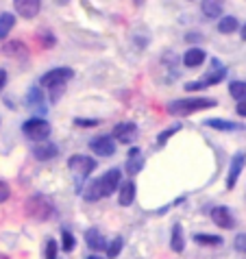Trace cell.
Masks as SVG:
<instances>
[{
  "label": "cell",
  "mask_w": 246,
  "mask_h": 259,
  "mask_svg": "<svg viewBox=\"0 0 246 259\" xmlns=\"http://www.w3.org/2000/svg\"><path fill=\"white\" fill-rule=\"evenodd\" d=\"M122 183V172L118 168H111L107 170L103 177L94 179V181L85 188V200H90V203H96V200L105 198V196H111V194L120 188Z\"/></svg>",
  "instance_id": "cell-1"
},
{
  "label": "cell",
  "mask_w": 246,
  "mask_h": 259,
  "mask_svg": "<svg viewBox=\"0 0 246 259\" xmlns=\"http://www.w3.org/2000/svg\"><path fill=\"white\" fill-rule=\"evenodd\" d=\"M72 76H74V70L72 68H55V70L46 72V74L39 78V88L50 90V100L57 103V100L61 98L63 90H66V85H68V81Z\"/></svg>",
  "instance_id": "cell-2"
},
{
  "label": "cell",
  "mask_w": 246,
  "mask_h": 259,
  "mask_svg": "<svg viewBox=\"0 0 246 259\" xmlns=\"http://www.w3.org/2000/svg\"><path fill=\"white\" fill-rule=\"evenodd\" d=\"M216 105H218L216 98H181V100H172L168 105V113L170 116H192L196 111L212 109Z\"/></svg>",
  "instance_id": "cell-3"
},
{
  "label": "cell",
  "mask_w": 246,
  "mask_h": 259,
  "mask_svg": "<svg viewBox=\"0 0 246 259\" xmlns=\"http://www.w3.org/2000/svg\"><path fill=\"white\" fill-rule=\"evenodd\" d=\"M26 213L31 215V218L44 222L48 220L50 215L55 213V203L53 198L46 196V194H35V196H31L26 200Z\"/></svg>",
  "instance_id": "cell-4"
},
{
  "label": "cell",
  "mask_w": 246,
  "mask_h": 259,
  "mask_svg": "<svg viewBox=\"0 0 246 259\" xmlns=\"http://www.w3.org/2000/svg\"><path fill=\"white\" fill-rule=\"evenodd\" d=\"M227 76V68L220 63V59H212V68L200 81H192V83H185V90L187 92H198V90H205V88H212V85H218L220 81H224Z\"/></svg>",
  "instance_id": "cell-5"
},
{
  "label": "cell",
  "mask_w": 246,
  "mask_h": 259,
  "mask_svg": "<svg viewBox=\"0 0 246 259\" xmlns=\"http://www.w3.org/2000/svg\"><path fill=\"white\" fill-rule=\"evenodd\" d=\"M22 133L26 135L28 140L42 142V140H46L50 135V124L44 118H31V120H26L22 124Z\"/></svg>",
  "instance_id": "cell-6"
},
{
  "label": "cell",
  "mask_w": 246,
  "mask_h": 259,
  "mask_svg": "<svg viewBox=\"0 0 246 259\" xmlns=\"http://www.w3.org/2000/svg\"><path fill=\"white\" fill-rule=\"evenodd\" d=\"M96 159H92L88 155H72L68 159V168L74 172L78 179H85L88 175H92L94 170H96Z\"/></svg>",
  "instance_id": "cell-7"
},
{
  "label": "cell",
  "mask_w": 246,
  "mask_h": 259,
  "mask_svg": "<svg viewBox=\"0 0 246 259\" xmlns=\"http://www.w3.org/2000/svg\"><path fill=\"white\" fill-rule=\"evenodd\" d=\"M90 150L98 157H111L115 153V140L109 135H98V138L90 140Z\"/></svg>",
  "instance_id": "cell-8"
},
{
  "label": "cell",
  "mask_w": 246,
  "mask_h": 259,
  "mask_svg": "<svg viewBox=\"0 0 246 259\" xmlns=\"http://www.w3.org/2000/svg\"><path fill=\"white\" fill-rule=\"evenodd\" d=\"M137 133H140V128H137L135 122H120V124L113 128L111 138L122 144H133L137 140Z\"/></svg>",
  "instance_id": "cell-9"
},
{
  "label": "cell",
  "mask_w": 246,
  "mask_h": 259,
  "mask_svg": "<svg viewBox=\"0 0 246 259\" xmlns=\"http://www.w3.org/2000/svg\"><path fill=\"white\" fill-rule=\"evenodd\" d=\"M244 165H246V155H244V153H235L233 159H231V163H229L227 190H233V188H235V183H237V179H240V175H242Z\"/></svg>",
  "instance_id": "cell-10"
},
{
  "label": "cell",
  "mask_w": 246,
  "mask_h": 259,
  "mask_svg": "<svg viewBox=\"0 0 246 259\" xmlns=\"http://www.w3.org/2000/svg\"><path fill=\"white\" fill-rule=\"evenodd\" d=\"M18 16L24 20H33L42 11V0H13Z\"/></svg>",
  "instance_id": "cell-11"
},
{
  "label": "cell",
  "mask_w": 246,
  "mask_h": 259,
  "mask_svg": "<svg viewBox=\"0 0 246 259\" xmlns=\"http://www.w3.org/2000/svg\"><path fill=\"white\" fill-rule=\"evenodd\" d=\"M57 153H59V148H57L53 142H48V140L35 142V146H33V157H35V159H37V161H48V159H55Z\"/></svg>",
  "instance_id": "cell-12"
},
{
  "label": "cell",
  "mask_w": 246,
  "mask_h": 259,
  "mask_svg": "<svg viewBox=\"0 0 246 259\" xmlns=\"http://www.w3.org/2000/svg\"><path fill=\"white\" fill-rule=\"evenodd\" d=\"M144 157H142V150L140 148H131L129 150V157H127V163H125V170H127V175H140L142 168H144Z\"/></svg>",
  "instance_id": "cell-13"
},
{
  "label": "cell",
  "mask_w": 246,
  "mask_h": 259,
  "mask_svg": "<svg viewBox=\"0 0 246 259\" xmlns=\"http://www.w3.org/2000/svg\"><path fill=\"white\" fill-rule=\"evenodd\" d=\"M212 220L216 222V227H220V229H233L235 227V218L231 215L229 207H216V209H212Z\"/></svg>",
  "instance_id": "cell-14"
},
{
  "label": "cell",
  "mask_w": 246,
  "mask_h": 259,
  "mask_svg": "<svg viewBox=\"0 0 246 259\" xmlns=\"http://www.w3.org/2000/svg\"><path fill=\"white\" fill-rule=\"evenodd\" d=\"M222 9H224V0H202L200 3L202 16L209 18V20L222 18Z\"/></svg>",
  "instance_id": "cell-15"
},
{
  "label": "cell",
  "mask_w": 246,
  "mask_h": 259,
  "mask_svg": "<svg viewBox=\"0 0 246 259\" xmlns=\"http://www.w3.org/2000/svg\"><path fill=\"white\" fill-rule=\"evenodd\" d=\"M202 61H205V50L200 46H194V48H187L185 55H183V66L185 68H198L202 66Z\"/></svg>",
  "instance_id": "cell-16"
},
{
  "label": "cell",
  "mask_w": 246,
  "mask_h": 259,
  "mask_svg": "<svg viewBox=\"0 0 246 259\" xmlns=\"http://www.w3.org/2000/svg\"><path fill=\"white\" fill-rule=\"evenodd\" d=\"M85 242H88V246L92 250H105L107 248V240H105V235L100 229L96 227H92L90 231H85Z\"/></svg>",
  "instance_id": "cell-17"
},
{
  "label": "cell",
  "mask_w": 246,
  "mask_h": 259,
  "mask_svg": "<svg viewBox=\"0 0 246 259\" xmlns=\"http://www.w3.org/2000/svg\"><path fill=\"white\" fill-rule=\"evenodd\" d=\"M118 203L122 207H129L135 200V183L133 181H125V183H120V188H118Z\"/></svg>",
  "instance_id": "cell-18"
},
{
  "label": "cell",
  "mask_w": 246,
  "mask_h": 259,
  "mask_svg": "<svg viewBox=\"0 0 246 259\" xmlns=\"http://www.w3.org/2000/svg\"><path fill=\"white\" fill-rule=\"evenodd\" d=\"M5 57H13V59H20V57L28 55V48L22 44V41H7L3 44V50H0Z\"/></svg>",
  "instance_id": "cell-19"
},
{
  "label": "cell",
  "mask_w": 246,
  "mask_h": 259,
  "mask_svg": "<svg viewBox=\"0 0 246 259\" xmlns=\"http://www.w3.org/2000/svg\"><path fill=\"white\" fill-rule=\"evenodd\" d=\"M170 248L175 250V253H183L185 248V235H183V227L177 225L172 227V237H170Z\"/></svg>",
  "instance_id": "cell-20"
},
{
  "label": "cell",
  "mask_w": 246,
  "mask_h": 259,
  "mask_svg": "<svg viewBox=\"0 0 246 259\" xmlns=\"http://www.w3.org/2000/svg\"><path fill=\"white\" fill-rule=\"evenodd\" d=\"M207 126L216 128V131H240L242 124L237 122H231V120H220V118H212V120H205Z\"/></svg>",
  "instance_id": "cell-21"
},
{
  "label": "cell",
  "mask_w": 246,
  "mask_h": 259,
  "mask_svg": "<svg viewBox=\"0 0 246 259\" xmlns=\"http://www.w3.org/2000/svg\"><path fill=\"white\" fill-rule=\"evenodd\" d=\"M26 105L28 107H42L44 109V92H42V88H37V85H33L31 90H28V96H26Z\"/></svg>",
  "instance_id": "cell-22"
},
{
  "label": "cell",
  "mask_w": 246,
  "mask_h": 259,
  "mask_svg": "<svg viewBox=\"0 0 246 259\" xmlns=\"http://www.w3.org/2000/svg\"><path fill=\"white\" fill-rule=\"evenodd\" d=\"M237 26H240V24H237V18H233V16H224V18L218 20V31H220L222 35L235 33Z\"/></svg>",
  "instance_id": "cell-23"
},
{
  "label": "cell",
  "mask_w": 246,
  "mask_h": 259,
  "mask_svg": "<svg viewBox=\"0 0 246 259\" xmlns=\"http://www.w3.org/2000/svg\"><path fill=\"white\" fill-rule=\"evenodd\" d=\"M13 26H16V16L13 13H3L0 16V39H5Z\"/></svg>",
  "instance_id": "cell-24"
},
{
  "label": "cell",
  "mask_w": 246,
  "mask_h": 259,
  "mask_svg": "<svg viewBox=\"0 0 246 259\" xmlns=\"http://www.w3.org/2000/svg\"><path fill=\"white\" fill-rule=\"evenodd\" d=\"M194 242L202 244V246H220L222 237L220 235H209V233H196L194 235Z\"/></svg>",
  "instance_id": "cell-25"
},
{
  "label": "cell",
  "mask_w": 246,
  "mask_h": 259,
  "mask_svg": "<svg viewBox=\"0 0 246 259\" xmlns=\"http://www.w3.org/2000/svg\"><path fill=\"white\" fill-rule=\"evenodd\" d=\"M229 94L233 96L237 103H240V100H246V81H233V83H229Z\"/></svg>",
  "instance_id": "cell-26"
},
{
  "label": "cell",
  "mask_w": 246,
  "mask_h": 259,
  "mask_svg": "<svg viewBox=\"0 0 246 259\" xmlns=\"http://www.w3.org/2000/svg\"><path fill=\"white\" fill-rule=\"evenodd\" d=\"M122 246H125V240H122L120 235H115L113 240H111L109 244H107V248H105V250H107V257H109V259H115V257L120 255Z\"/></svg>",
  "instance_id": "cell-27"
},
{
  "label": "cell",
  "mask_w": 246,
  "mask_h": 259,
  "mask_svg": "<svg viewBox=\"0 0 246 259\" xmlns=\"http://www.w3.org/2000/svg\"><path fill=\"white\" fill-rule=\"evenodd\" d=\"M181 128H183L181 124H175V126L166 128L163 133H159V135H157V146H166V142H168V140L172 138V135H177V133L181 131Z\"/></svg>",
  "instance_id": "cell-28"
},
{
  "label": "cell",
  "mask_w": 246,
  "mask_h": 259,
  "mask_svg": "<svg viewBox=\"0 0 246 259\" xmlns=\"http://www.w3.org/2000/svg\"><path fill=\"white\" fill-rule=\"evenodd\" d=\"M76 246V240H74V235H72L70 231H61V248L66 250V253H72Z\"/></svg>",
  "instance_id": "cell-29"
},
{
  "label": "cell",
  "mask_w": 246,
  "mask_h": 259,
  "mask_svg": "<svg viewBox=\"0 0 246 259\" xmlns=\"http://www.w3.org/2000/svg\"><path fill=\"white\" fill-rule=\"evenodd\" d=\"M59 255V246H57L55 240H48L46 242V259H57Z\"/></svg>",
  "instance_id": "cell-30"
},
{
  "label": "cell",
  "mask_w": 246,
  "mask_h": 259,
  "mask_svg": "<svg viewBox=\"0 0 246 259\" xmlns=\"http://www.w3.org/2000/svg\"><path fill=\"white\" fill-rule=\"evenodd\" d=\"M233 246L237 253H246V233H237L233 240Z\"/></svg>",
  "instance_id": "cell-31"
},
{
  "label": "cell",
  "mask_w": 246,
  "mask_h": 259,
  "mask_svg": "<svg viewBox=\"0 0 246 259\" xmlns=\"http://www.w3.org/2000/svg\"><path fill=\"white\" fill-rule=\"evenodd\" d=\"M11 196V188L7 185L5 181H0V203H5V200H9Z\"/></svg>",
  "instance_id": "cell-32"
},
{
  "label": "cell",
  "mask_w": 246,
  "mask_h": 259,
  "mask_svg": "<svg viewBox=\"0 0 246 259\" xmlns=\"http://www.w3.org/2000/svg\"><path fill=\"white\" fill-rule=\"evenodd\" d=\"M74 124H76V126H98L100 122H98V120H94V118H90V120H88V118H76V120H74Z\"/></svg>",
  "instance_id": "cell-33"
},
{
  "label": "cell",
  "mask_w": 246,
  "mask_h": 259,
  "mask_svg": "<svg viewBox=\"0 0 246 259\" xmlns=\"http://www.w3.org/2000/svg\"><path fill=\"white\" fill-rule=\"evenodd\" d=\"M39 39H42V44H44V46H53L55 44V35H50V33H42L39 35Z\"/></svg>",
  "instance_id": "cell-34"
},
{
  "label": "cell",
  "mask_w": 246,
  "mask_h": 259,
  "mask_svg": "<svg viewBox=\"0 0 246 259\" xmlns=\"http://www.w3.org/2000/svg\"><path fill=\"white\" fill-rule=\"evenodd\" d=\"M235 111H237V116H242V118H246V100H240V103H237V107H235Z\"/></svg>",
  "instance_id": "cell-35"
},
{
  "label": "cell",
  "mask_w": 246,
  "mask_h": 259,
  "mask_svg": "<svg viewBox=\"0 0 246 259\" xmlns=\"http://www.w3.org/2000/svg\"><path fill=\"white\" fill-rule=\"evenodd\" d=\"M5 83H7V72H5V70H0V90L5 88Z\"/></svg>",
  "instance_id": "cell-36"
},
{
  "label": "cell",
  "mask_w": 246,
  "mask_h": 259,
  "mask_svg": "<svg viewBox=\"0 0 246 259\" xmlns=\"http://www.w3.org/2000/svg\"><path fill=\"white\" fill-rule=\"evenodd\" d=\"M242 39H244V41H246V24H244V26H242Z\"/></svg>",
  "instance_id": "cell-37"
},
{
  "label": "cell",
  "mask_w": 246,
  "mask_h": 259,
  "mask_svg": "<svg viewBox=\"0 0 246 259\" xmlns=\"http://www.w3.org/2000/svg\"><path fill=\"white\" fill-rule=\"evenodd\" d=\"M55 3H57V5H68L70 0H55Z\"/></svg>",
  "instance_id": "cell-38"
},
{
  "label": "cell",
  "mask_w": 246,
  "mask_h": 259,
  "mask_svg": "<svg viewBox=\"0 0 246 259\" xmlns=\"http://www.w3.org/2000/svg\"><path fill=\"white\" fill-rule=\"evenodd\" d=\"M85 259H103V257H98V255H90V257H85Z\"/></svg>",
  "instance_id": "cell-39"
},
{
  "label": "cell",
  "mask_w": 246,
  "mask_h": 259,
  "mask_svg": "<svg viewBox=\"0 0 246 259\" xmlns=\"http://www.w3.org/2000/svg\"><path fill=\"white\" fill-rule=\"evenodd\" d=\"M133 3H135V5H142V3H144V0H133Z\"/></svg>",
  "instance_id": "cell-40"
}]
</instances>
